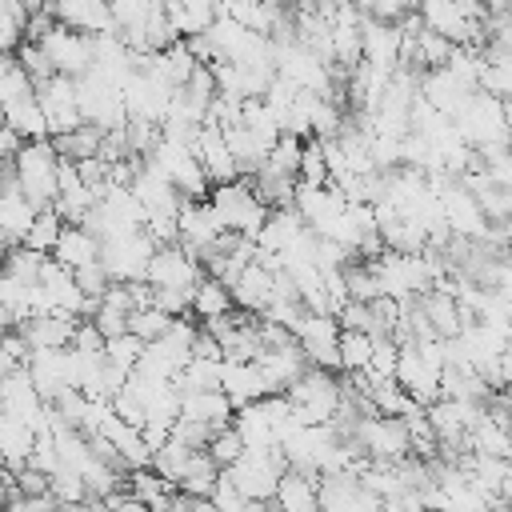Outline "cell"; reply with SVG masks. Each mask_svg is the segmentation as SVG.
<instances>
[{
	"mask_svg": "<svg viewBox=\"0 0 512 512\" xmlns=\"http://www.w3.org/2000/svg\"><path fill=\"white\" fill-rule=\"evenodd\" d=\"M44 116L52 124V136H68L76 128H84V112H80V96H76V80L68 76H52L48 84L36 88Z\"/></svg>",
	"mask_w": 512,
	"mask_h": 512,
	"instance_id": "9c48e42d",
	"label": "cell"
},
{
	"mask_svg": "<svg viewBox=\"0 0 512 512\" xmlns=\"http://www.w3.org/2000/svg\"><path fill=\"white\" fill-rule=\"evenodd\" d=\"M28 96H36V80L20 68L16 56H4V64H0V100H4V108L20 104Z\"/></svg>",
	"mask_w": 512,
	"mask_h": 512,
	"instance_id": "7402d4cb",
	"label": "cell"
},
{
	"mask_svg": "<svg viewBox=\"0 0 512 512\" xmlns=\"http://www.w3.org/2000/svg\"><path fill=\"white\" fill-rule=\"evenodd\" d=\"M232 296H236V308L240 312H248V316H264L268 312V304L276 300V272L272 268H264L260 260H252L244 272H240V280L232 284Z\"/></svg>",
	"mask_w": 512,
	"mask_h": 512,
	"instance_id": "4fadbf2b",
	"label": "cell"
},
{
	"mask_svg": "<svg viewBox=\"0 0 512 512\" xmlns=\"http://www.w3.org/2000/svg\"><path fill=\"white\" fill-rule=\"evenodd\" d=\"M356 448L368 456V460H380V464H400L412 456V436L404 428V420L396 416H368L356 432Z\"/></svg>",
	"mask_w": 512,
	"mask_h": 512,
	"instance_id": "8992f818",
	"label": "cell"
},
{
	"mask_svg": "<svg viewBox=\"0 0 512 512\" xmlns=\"http://www.w3.org/2000/svg\"><path fill=\"white\" fill-rule=\"evenodd\" d=\"M12 172L20 180V192L44 212L56 208L60 200V152L52 140H32L24 144V152L12 160Z\"/></svg>",
	"mask_w": 512,
	"mask_h": 512,
	"instance_id": "6da1fadb",
	"label": "cell"
},
{
	"mask_svg": "<svg viewBox=\"0 0 512 512\" xmlns=\"http://www.w3.org/2000/svg\"><path fill=\"white\" fill-rule=\"evenodd\" d=\"M220 392L240 408L248 404H260L268 400V384H264V372L260 364H240V360H224V380H220Z\"/></svg>",
	"mask_w": 512,
	"mask_h": 512,
	"instance_id": "2e32d148",
	"label": "cell"
},
{
	"mask_svg": "<svg viewBox=\"0 0 512 512\" xmlns=\"http://www.w3.org/2000/svg\"><path fill=\"white\" fill-rule=\"evenodd\" d=\"M244 452H248V448H244V440H240V432H236V428H224V432L208 444V456L220 464V472H228L232 464H240V460H244Z\"/></svg>",
	"mask_w": 512,
	"mask_h": 512,
	"instance_id": "484cf974",
	"label": "cell"
},
{
	"mask_svg": "<svg viewBox=\"0 0 512 512\" xmlns=\"http://www.w3.org/2000/svg\"><path fill=\"white\" fill-rule=\"evenodd\" d=\"M504 132H508V144H512V100L504 104Z\"/></svg>",
	"mask_w": 512,
	"mask_h": 512,
	"instance_id": "83f0119b",
	"label": "cell"
},
{
	"mask_svg": "<svg viewBox=\"0 0 512 512\" xmlns=\"http://www.w3.org/2000/svg\"><path fill=\"white\" fill-rule=\"evenodd\" d=\"M204 280V264L184 252L180 244H168L152 256V268H148V284L156 292H196V284Z\"/></svg>",
	"mask_w": 512,
	"mask_h": 512,
	"instance_id": "52a82bcc",
	"label": "cell"
},
{
	"mask_svg": "<svg viewBox=\"0 0 512 512\" xmlns=\"http://www.w3.org/2000/svg\"><path fill=\"white\" fill-rule=\"evenodd\" d=\"M180 420H192V424H208L212 432H224L232 428L236 420V404L216 388V392H180Z\"/></svg>",
	"mask_w": 512,
	"mask_h": 512,
	"instance_id": "5bb4252c",
	"label": "cell"
},
{
	"mask_svg": "<svg viewBox=\"0 0 512 512\" xmlns=\"http://www.w3.org/2000/svg\"><path fill=\"white\" fill-rule=\"evenodd\" d=\"M376 352V336L368 332H344L340 336V372L344 376H364Z\"/></svg>",
	"mask_w": 512,
	"mask_h": 512,
	"instance_id": "44dd1931",
	"label": "cell"
},
{
	"mask_svg": "<svg viewBox=\"0 0 512 512\" xmlns=\"http://www.w3.org/2000/svg\"><path fill=\"white\" fill-rule=\"evenodd\" d=\"M64 220H60V212L56 208H44L40 216H36V224H32V232H28V240H24V248H32V252H40V256H56V244H60V236H64Z\"/></svg>",
	"mask_w": 512,
	"mask_h": 512,
	"instance_id": "603a6c76",
	"label": "cell"
},
{
	"mask_svg": "<svg viewBox=\"0 0 512 512\" xmlns=\"http://www.w3.org/2000/svg\"><path fill=\"white\" fill-rule=\"evenodd\" d=\"M296 344L300 352L308 356L312 368H324V372H340V320L336 316H320V312H304V320L296 324Z\"/></svg>",
	"mask_w": 512,
	"mask_h": 512,
	"instance_id": "277c9868",
	"label": "cell"
},
{
	"mask_svg": "<svg viewBox=\"0 0 512 512\" xmlns=\"http://www.w3.org/2000/svg\"><path fill=\"white\" fill-rule=\"evenodd\" d=\"M76 284H80V292H84L92 304H100V300L108 296V288H112V276H108L104 264H88V268L76 272Z\"/></svg>",
	"mask_w": 512,
	"mask_h": 512,
	"instance_id": "4316f807",
	"label": "cell"
},
{
	"mask_svg": "<svg viewBox=\"0 0 512 512\" xmlns=\"http://www.w3.org/2000/svg\"><path fill=\"white\" fill-rule=\"evenodd\" d=\"M52 12H56V24H64L72 32H84L92 40L116 36L112 4H100V0H64V4H52Z\"/></svg>",
	"mask_w": 512,
	"mask_h": 512,
	"instance_id": "7c38bea8",
	"label": "cell"
},
{
	"mask_svg": "<svg viewBox=\"0 0 512 512\" xmlns=\"http://www.w3.org/2000/svg\"><path fill=\"white\" fill-rule=\"evenodd\" d=\"M304 232H308L304 216H300L296 208H280V212H272V216H268V224L260 228L256 248H260V252H268V256H288V252L304 240Z\"/></svg>",
	"mask_w": 512,
	"mask_h": 512,
	"instance_id": "9a60e30c",
	"label": "cell"
},
{
	"mask_svg": "<svg viewBox=\"0 0 512 512\" xmlns=\"http://www.w3.org/2000/svg\"><path fill=\"white\" fill-rule=\"evenodd\" d=\"M172 324H176V320L152 304V308H144V312H136V316H132L128 332H132V336H140L144 344H156V340H164V336L172 332Z\"/></svg>",
	"mask_w": 512,
	"mask_h": 512,
	"instance_id": "d4e9b609",
	"label": "cell"
},
{
	"mask_svg": "<svg viewBox=\"0 0 512 512\" xmlns=\"http://www.w3.org/2000/svg\"><path fill=\"white\" fill-rule=\"evenodd\" d=\"M4 124H8V128H16L28 144H32V140H52V124H48V116H44L40 96H28V100H20V104L4 108Z\"/></svg>",
	"mask_w": 512,
	"mask_h": 512,
	"instance_id": "ffe728a7",
	"label": "cell"
},
{
	"mask_svg": "<svg viewBox=\"0 0 512 512\" xmlns=\"http://www.w3.org/2000/svg\"><path fill=\"white\" fill-rule=\"evenodd\" d=\"M144 352H148V344L140 340V336H116V340H108V348H104V356H108V364L116 368V372H124V376H132L136 368H140V360H144Z\"/></svg>",
	"mask_w": 512,
	"mask_h": 512,
	"instance_id": "cb8c5ba5",
	"label": "cell"
},
{
	"mask_svg": "<svg viewBox=\"0 0 512 512\" xmlns=\"http://www.w3.org/2000/svg\"><path fill=\"white\" fill-rule=\"evenodd\" d=\"M260 372H264V384H268V396H288L304 376H308V356L300 352V344H288V348H276V352H264L260 360Z\"/></svg>",
	"mask_w": 512,
	"mask_h": 512,
	"instance_id": "8fae6325",
	"label": "cell"
},
{
	"mask_svg": "<svg viewBox=\"0 0 512 512\" xmlns=\"http://www.w3.org/2000/svg\"><path fill=\"white\" fill-rule=\"evenodd\" d=\"M196 160L204 164L212 188H224V184H236L240 180V164H236V156H232V148L224 140V128H216V124H204L200 128V136H196Z\"/></svg>",
	"mask_w": 512,
	"mask_h": 512,
	"instance_id": "30bf717a",
	"label": "cell"
},
{
	"mask_svg": "<svg viewBox=\"0 0 512 512\" xmlns=\"http://www.w3.org/2000/svg\"><path fill=\"white\" fill-rule=\"evenodd\" d=\"M36 216H40V208L20 192V180H16V172H12V164H4V200H0V232H4V244H8V252L12 248H20L24 240H28V232H32V224H36Z\"/></svg>",
	"mask_w": 512,
	"mask_h": 512,
	"instance_id": "ba28073f",
	"label": "cell"
},
{
	"mask_svg": "<svg viewBox=\"0 0 512 512\" xmlns=\"http://www.w3.org/2000/svg\"><path fill=\"white\" fill-rule=\"evenodd\" d=\"M232 312H236L232 288L220 284V280H212V276H204V280L196 284V292H192V320L212 324V320H224V316H232Z\"/></svg>",
	"mask_w": 512,
	"mask_h": 512,
	"instance_id": "d6986e66",
	"label": "cell"
},
{
	"mask_svg": "<svg viewBox=\"0 0 512 512\" xmlns=\"http://www.w3.org/2000/svg\"><path fill=\"white\" fill-rule=\"evenodd\" d=\"M40 48L48 52L56 76L80 80V76H88V72L96 68V40L84 36V32H72V28H64V24H56V28L40 40Z\"/></svg>",
	"mask_w": 512,
	"mask_h": 512,
	"instance_id": "5b68a950",
	"label": "cell"
},
{
	"mask_svg": "<svg viewBox=\"0 0 512 512\" xmlns=\"http://www.w3.org/2000/svg\"><path fill=\"white\" fill-rule=\"evenodd\" d=\"M280 512H320V476H308L300 468H288L280 476V488H276V500H272Z\"/></svg>",
	"mask_w": 512,
	"mask_h": 512,
	"instance_id": "e0dca14e",
	"label": "cell"
},
{
	"mask_svg": "<svg viewBox=\"0 0 512 512\" xmlns=\"http://www.w3.org/2000/svg\"><path fill=\"white\" fill-rule=\"evenodd\" d=\"M288 404L304 428H324L336 420V412L344 404V384L336 380V372L308 368V376L288 392Z\"/></svg>",
	"mask_w": 512,
	"mask_h": 512,
	"instance_id": "3957f363",
	"label": "cell"
},
{
	"mask_svg": "<svg viewBox=\"0 0 512 512\" xmlns=\"http://www.w3.org/2000/svg\"><path fill=\"white\" fill-rule=\"evenodd\" d=\"M208 204L216 208V216H220L224 232H236V236H244V240H256V236H260V228H264V224H268V216H272V208L256 196L252 180H236V184L212 188Z\"/></svg>",
	"mask_w": 512,
	"mask_h": 512,
	"instance_id": "7a4b0ae2",
	"label": "cell"
},
{
	"mask_svg": "<svg viewBox=\"0 0 512 512\" xmlns=\"http://www.w3.org/2000/svg\"><path fill=\"white\" fill-rule=\"evenodd\" d=\"M100 256H104V240H100L96 232H88L84 224H68V228H64V236H60V244H56V260H60L64 268L80 272V268H88V264H100Z\"/></svg>",
	"mask_w": 512,
	"mask_h": 512,
	"instance_id": "ac0fdd59",
	"label": "cell"
}]
</instances>
